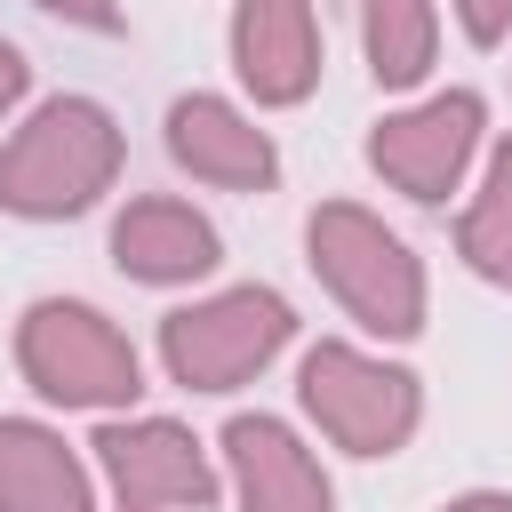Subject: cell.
I'll use <instances>...</instances> for the list:
<instances>
[{
	"label": "cell",
	"mask_w": 512,
	"mask_h": 512,
	"mask_svg": "<svg viewBox=\"0 0 512 512\" xmlns=\"http://www.w3.org/2000/svg\"><path fill=\"white\" fill-rule=\"evenodd\" d=\"M120 120L96 96H48L32 104V120L0 144V208L24 224H64L88 216L112 176H120Z\"/></svg>",
	"instance_id": "obj_1"
},
{
	"label": "cell",
	"mask_w": 512,
	"mask_h": 512,
	"mask_svg": "<svg viewBox=\"0 0 512 512\" xmlns=\"http://www.w3.org/2000/svg\"><path fill=\"white\" fill-rule=\"evenodd\" d=\"M304 264L312 280L344 304V320H360L384 344H408L424 328V256L360 200H320L304 216Z\"/></svg>",
	"instance_id": "obj_2"
},
{
	"label": "cell",
	"mask_w": 512,
	"mask_h": 512,
	"mask_svg": "<svg viewBox=\"0 0 512 512\" xmlns=\"http://www.w3.org/2000/svg\"><path fill=\"white\" fill-rule=\"evenodd\" d=\"M16 368H24V384H32L48 408L120 416V408H136V392H144V360H136L128 328L104 320V312L80 304V296H40V304H24V320H16Z\"/></svg>",
	"instance_id": "obj_3"
},
{
	"label": "cell",
	"mask_w": 512,
	"mask_h": 512,
	"mask_svg": "<svg viewBox=\"0 0 512 512\" xmlns=\"http://www.w3.org/2000/svg\"><path fill=\"white\" fill-rule=\"evenodd\" d=\"M296 408L344 456H400L416 440V424H424V384H416V368H400L384 352H360L344 336H320L296 360Z\"/></svg>",
	"instance_id": "obj_4"
},
{
	"label": "cell",
	"mask_w": 512,
	"mask_h": 512,
	"mask_svg": "<svg viewBox=\"0 0 512 512\" xmlns=\"http://www.w3.org/2000/svg\"><path fill=\"white\" fill-rule=\"evenodd\" d=\"M296 336V312L280 288L240 280L216 296H192L176 312H160V368L184 392H240L248 376H264Z\"/></svg>",
	"instance_id": "obj_5"
},
{
	"label": "cell",
	"mask_w": 512,
	"mask_h": 512,
	"mask_svg": "<svg viewBox=\"0 0 512 512\" xmlns=\"http://www.w3.org/2000/svg\"><path fill=\"white\" fill-rule=\"evenodd\" d=\"M480 136H488L480 88H440V96L400 104V112H384V120L368 128V168H376L392 192H408L416 208H440V200L464 184Z\"/></svg>",
	"instance_id": "obj_6"
},
{
	"label": "cell",
	"mask_w": 512,
	"mask_h": 512,
	"mask_svg": "<svg viewBox=\"0 0 512 512\" xmlns=\"http://www.w3.org/2000/svg\"><path fill=\"white\" fill-rule=\"evenodd\" d=\"M88 448H96V472L112 480L120 512H208L224 496V472L176 416H104Z\"/></svg>",
	"instance_id": "obj_7"
},
{
	"label": "cell",
	"mask_w": 512,
	"mask_h": 512,
	"mask_svg": "<svg viewBox=\"0 0 512 512\" xmlns=\"http://www.w3.org/2000/svg\"><path fill=\"white\" fill-rule=\"evenodd\" d=\"M232 72L264 112H288L320 88L328 40L312 0H232Z\"/></svg>",
	"instance_id": "obj_8"
},
{
	"label": "cell",
	"mask_w": 512,
	"mask_h": 512,
	"mask_svg": "<svg viewBox=\"0 0 512 512\" xmlns=\"http://www.w3.org/2000/svg\"><path fill=\"white\" fill-rule=\"evenodd\" d=\"M224 480H232L240 512H336L328 464L304 448V432L288 416H264V408L224 424Z\"/></svg>",
	"instance_id": "obj_9"
},
{
	"label": "cell",
	"mask_w": 512,
	"mask_h": 512,
	"mask_svg": "<svg viewBox=\"0 0 512 512\" xmlns=\"http://www.w3.org/2000/svg\"><path fill=\"white\" fill-rule=\"evenodd\" d=\"M168 160L192 184H216V192H272L280 184V152L256 128V112H240L216 88H192V96L168 104Z\"/></svg>",
	"instance_id": "obj_10"
},
{
	"label": "cell",
	"mask_w": 512,
	"mask_h": 512,
	"mask_svg": "<svg viewBox=\"0 0 512 512\" xmlns=\"http://www.w3.org/2000/svg\"><path fill=\"white\" fill-rule=\"evenodd\" d=\"M112 264L136 280V288H192L224 264V240L216 224L176 200V192H136L120 216H112Z\"/></svg>",
	"instance_id": "obj_11"
},
{
	"label": "cell",
	"mask_w": 512,
	"mask_h": 512,
	"mask_svg": "<svg viewBox=\"0 0 512 512\" xmlns=\"http://www.w3.org/2000/svg\"><path fill=\"white\" fill-rule=\"evenodd\" d=\"M0 512H96V480L56 424L0 416Z\"/></svg>",
	"instance_id": "obj_12"
},
{
	"label": "cell",
	"mask_w": 512,
	"mask_h": 512,
	"mask_svg": "<svg viewBox=\"0 0 512 512\" xmlns=\"http://www.w3.org/2000/svg\"><path fill=\"white\" fill-rule=\"evenodd\" d=\"M360 48L376 88H416L440 64V8L432 0H360Z\"/></svg>",
	"instance_id": "obj_13"
},
{
	"label": "cell",
	"mask_w": 512,
	"mask_h": 512,
	"mask_svg": "<svg viewBox=\"0 0 512 512\" xmlns=\"http://www.w3.org/2000/svg\"><path fill=\"white\" fill-rule=\"evenodd\" d=\"M456 256H464L488 288H512V136H496L488 176H480V192H472L464 216H456Z\"/></svg>",
	"instance_id": "obj_14"
},
{
	"label": "cell",
	"mask_w": 512,
	"mask_h": 512,
	"mask_svg": "<svg viewBox=\"0 0 512 512\" xmlns=\"http://www.w3.org/2000/svg\"><path fill=\"white\" fill-rule=\"evenodd\" d=\"M448 8H456V24H464L472 48H496L512 32V0H448Z\"/></svg>",
	"instance_id": "obj_15"
},
{
	"label": "cell",
	"mask_w": 512,
	"mask_h": 512,
	"mask_svg": "<svg viewBox=\"0 0 512 512\" xmlns=\"http://www.w3.org/2000/svg\"><path fill=\"white\" fill-rule=\"evenodd\" d=\"M32 8H48V16H64L80 32H120V0H32Z\"/></svg>",
	"instance_id": "obj_16"
},
{
	"label": "cell",
	"mask_w": 512,
	"mask_h": 512,
	"mask_svg": "<svg viewBox=\"0 0 512 512\" xmlns=\"http://www.w3.org/2000/svg\"><path fill=\"white\" fill-rule=\"evenodd\" d=\"M24 88H32V64H24V48H16V40H0V120L24 104Z\"/></svg>",
	"instance_id": "obj_17"
},
{
	"label": "cell",
	"mask_w": 512,
	"mask_h": 512,
	"mask_svg": "<svg viewBox=\"0 0 512 512\" xmlns=\"http://www.w3.org/2000/svg\"><path fill=\"white\" fill-rule=\"evenodd\" d=\"M440 512H512V496H504V488H464V496H448Z\"/></svg>",
	"instance_id": "obj_18"
}]
</instances>
